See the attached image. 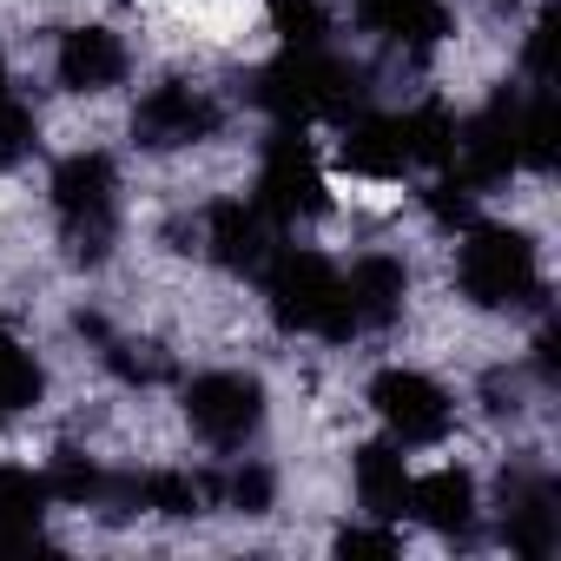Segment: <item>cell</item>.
<instances>
[{
	"instance_id": "obj_1",
	"label": "cell",
	"mask_w": 561,
	"mask_h": 561,
	"mask_svg": "<svg viewBox=\"0 0 561 561\" xmlns=\"http://www.w3.org/2000/svg\"><path fill=\"white\" fill-rule=\"evenodd\" d=\"M257 106L277 113L285 126L351 119L364 106V73L351 60H331L324 47H285V60H271L257 73Z\"/></svg>"
},
{
	"instance_id": "obj_2",
	"label": "cell",
	"mask_w": 561,
	"mask_h": 561,
	"mask_svg": "<svg viewBox=\"0 0 561 561\" xmlns=\"http://www.w3.org/2000/svg\"><path fill=\"white\" fill-rule=\"evenodd\" d=\"M264 298L277 331H318V337H357L351 305H344V277L318 251H277L264 257Z\"/></svg>"
},
{
	"instance_id": "obj_3",
	"label": "cell",
	"mask_w": 561,
	"mask_h": 561,
	"mask_svg": "<svg viewBox=\"0 0 561 561\" xmlns=\"http://www.w3.org/2000/svg\"><path fill=\"white\" fill-rule=\"evenodd\" d=\"M456 285L482 311H522V305L541 298V257H535V244L522 231L476 225L462 238V257H456Z\"/></svg>"
},
{
	"instance_id": "obj_4",
	"label": "cell",
	"mask_w": 561,
	"mask_h": 561,
	"mask_svg": "<svg viewBox=\"0 0 561 561\" xmlns=\"http://www.w3.org/2000/svg\"><path fill=\"white\" fill-rule=\"evenodd\" d=\"M54 211L67 231V251L80 264H100L113 251V225H119V179L106 152H73L54 172Z\"/></svg>"
},
{
	"instance_id": "obj_5",
	"label": "cell",
	"mask_w": 561,
	"mask_h": 561,
	"mask_svg": "<svg viewBox=\"0 0 561 561\" xmlns=\"http://www.w3.org/2000/svg\"><path fill=\"white\" fill-rule=\"evenodd\" d=\"M324 205H331V192H324L311 139L298 126L271 133L264 165H257V211L277 218V225H298V218H324Z\"/></svg>"
},
{
	"instance_id": "obj_6",
	"label": "cell",
	"mask_w": 561,
	"mask_h": 561,
	"mask_svg": "<svg viewBox=\"0 0 561 561\" xmlns=\"http://www.w3.org/2000/svg\"><path fill=\"white\" fill-rule=\"evenodd\" d=\"M185 416H192V430H198L211 449H244V443L264 430V383L244 377V370L192 377V390H185Z\"/></svg>"
},
{
	"instance_id": "obj_7",
	"label": "cell",
	"mask_w": 561,
	"mask_h": 561,
	"mask_svg": "<svg viewBox=\"0 0 561 561\" xmlns=\"http://www.w3.org/2000/svg\"><path fill=\"white\" fill-rule=\"evenodd\" d=\"M370 410L397 443H443L449 436V397L423 370H377L370 377Z\"/></svg>"
},
{
	"instance_id": "obj_8",
	"label": "cell",
	"mask_w": 561,
	"mask_h": 561,
	"mask_svg": "<svg viewBox=\"0 0 561 561\" xmlns=\"http://www.w3.org/2000/svg\"><path fill=\"white\" fill-rule=\"evenodd\" d=\"M218 106L198 93V87H159V93H146L139 100V113H133V139L146 146V152H179V146H198V139H211L218 133Z\"/></svg>"
},
{
	"instance_id": "obj_9",
	"label": "cell",
	"mask_w": 561,
	"mask_h": 561,
	"mask_svg": "<svg viewBox=\"0 0 561 561\" xmlns=\"http://www.w3.org/2000/svg\"><path fill=\"white\" fill-rule=\"evenodd\" d=\"M515 119H522V100H508V93H495L469 126H456V172L469 179V185H495V179H508L515 165H522V152H515Z\"/></svg>"
},
{
	"instance_id": "obj_10",
	"label": "cell",
	"mask_w": 561,
	"mask_h": 561,
	"mask_svg": "<svg viewBox=\"0 0 561 561\" xmlns=\"http://www.w3.org/2000/svg\"><path fill=\"white\" fill-rule=\"evenodd\" d=\"M554 535H561L554 489H548L541 476L502 482V541H508L522 561H541V554H554Z\"/></svg>"
},
{
	"instance_id": "obj_11",
	"label": "cell",
	"mask_w": 561,
	"mask_h": 561,
	"mask_svg": "<svg viewBox=\"0 0 561 561\" xmlns=\"http://www.w3.org/2000/svg\"><path fill=\"white\" fill-rule=\"evenodd\" d=\"M403 298H410V271L397 257H364L351 277H344V305H351V324L357 331H383L403 318Z\"/></svg>"
},
{
	"instance_id": "obj_12",
	"label": "cell",
	"mask_w": 561,
	"mask_h": 561,
	"mask_svg": "<svg viewBox=\"0 0 561 561\" xmlns=\"http://www.w3.org/2000/svg\"><path fill=\"white\" fill-rule=\"evenodd\" d=\"M54 67H60V87L67 93H106V87L126 80V47L106 27H73L60 41V60Z\"/></svg>"
},
{
	"instance_id": "obj_13",
	"label": "cell",
	"mask_w": 561,
	"mask_h": 561,
	"mask_svg": "<svg viewBox=\"0 0 561 561\" xmlns=\"http://www.w3.org/2000/svg\"><path fill=\"white\" fill-rule=\"evenodd\" d=\"M205 251H211L225 271H264V257H271L264 211H257V205H238V198L211 205V211H205Z\"/></svg>"
},
{
	"instance_id": "obj_14",
	"label": "cell",
	"mask_w": 561,
	"mask_h": 561,
	"mask_svg": "<svg viewBox=\"0 0 561 561\" xmlns=\"http://www.w3.org/2000/svg\"><path fill=\"white\" fill-rule=\"evenodd\" d=\"M423 528L436 535H469L476 522V482L462 469H430V476H410V502H403Z\"/></svg>"
},
{
	"instance_id": "obj_15",
	"label": "cell",
	"mask_w": 561,
	"mask_h": 561,
	"mask_svg": "<svg viewBox=\"0 0 561 561\" xmlns=\"http://www.w3.org/2000/svg\"><path fill=\"white\" fill-rule=\"evenodd\" d=\"M357 21H364L370 34L410 47V54H423V47H436V41L449 34L443 0H357Z\"/></svg>"
},
{
	"instance_id": "obj_16",
	"label": "cell",
	"mask_w": 561,
	"mask_h": 561,
	"mask_svg": "<svg viewBox=\"0 0 561 561\" xmlns=\"http://www.w3.org/2000/svg\"><path fill=\"white\" fill-rule=\"evenodd\" d=\"M211 495H218V476H179V469L119 482V502H139V508H152V515H205Z\"/></svg>"
},
{
	"instance_id": "obj_17",
	"label": "cell",
	"mask_w": 561,
	"mask_h": 561,
	"mask_svg": "<svg viewBox=\"0 0 561 561\" xmlns=\"http://www.w3.org/2000/svg\"><path fill=\"white\" fill-rule=\"evenodd\" d=\"M357 495H364V508L370 515H403V502H410V469H403V456L390 449V443H364L357 449Z\"/></svg>"
},
{
	"instance_id": "obj_18",
	"label": "cell",
	"mask_w": 561,
	"mask_h": 561,
	"mask_svg": "<svg viewBox=\"0 0 561 561\" xmlns=\"http://www.w3.org/2000/svg\"><path fill=\"white\" fill-rule=\"evenodd\" d=\"M344 165H351L357 179H397V172L410 165L397 119H351V133H344Z\"/></svg>"
},
{
	"instance_id": "obj_19",
	"label": "cell",
	"mask_w": 561,
	"mask_h": 561,
	"mask_svg": "<svg viewBox=\"0 0 561 561\" xmlns=\"http://www.w3.org/2000/svg\"><path fill=\"white\" fill-rule=\"evenodd\" d=\"M515 152H522V165H535V172L554 165V152H561V113H554V93H548V87H535V100H522Z\"/></svg>"
},
{
	"instance_id": "obj_20",
	"label": "cell",
	"mask_w": 561,
	"mask_h": 561,
	"mask_svg": "<svg viewBox=\"0 0 561 561\" xmlns=\"http://www.w3.org/2000/svg\"><path fill=\"white\" fill-rule=\"evenodd\" d=\"M47 495L80 502V508H100V502H119V482H113L106 469H93L80 449H60L54 469H47Z\"/></svg>"
},
{
	"instance_id": "obj_21",
	"label": "cell",
	"mask_w": 561,
	"mask_h": 561,
	"mask_svg": "<svg viewBox=\"0 0 561 561\" xmlns=\"http://www.w3.org/2000/svg\"><path fill=\"white\" fill-rule=\"evenodd\" d=\"M397 133H403V159H410V165H449V152H456V119H449L443 106L403 113Z\"/></svg>"
},
{
	"instance_id": "obj_22",
	"label": "cell",
	"mask_w": 561,
	"mask_h": 561,
	"mask_svg": "<svg viewBox=\"0 0 561 561\" xmlns=\"http://www.w3.org/2000/svg\"><path fill=\"white\" fill-rule=\"evenodd\" d=\"M41 364H34V351L14 337V331H0V423H8L14 410H27V403H41Z\"/></svg>"
},
{
	"instance_id": "obj_23",
	"label": "cell",
	"mask_w": 561,
	"mask_h": 561,
	"mask_svg": "<svg viewBox=\"0 0 561 561\" xmlns=\"http://www.w3.org/2000/svg\"><path fill=\"white\" fill-rule=\"evenodd\" d=\"M271 27L285 47H324L331 14H324V0H271Z\"/></svg>"
},
{
	"instance_id": "obj_24",
	"label": "cell",
	"mask_w": 561,
	"mask_h": 561,
	"mask_svg": "<svg viewBox=\"0 0 561 561\" xmlns=\"http://www.w3.org/2000/svg\"><path fill=\"white\" fill-rule=\"evenodd\" d=\"M47 502H54L47 495V476H34V469H0V522H41Z\"/></svg>"
},
{
	"instance_id": "obj_25",
	"label": "cell",
	"mask_w": 561,
	"mask_h": 561,
	"mask_svg": "<svg viewBox=\"0 0 561 561\" xmlns=\"http://www.w3.org/2000/svg\"><path fill=\"white\" fill-rule=\"evenodd\" d=\"M27 152H34V113L8 93V100H0V165H14Z\"/></svg>"
},
{
	"instance_id": "obj_26",
	"label": "cell",
	"mask_w": 561,
	"mask_h": 561,
	"mask_svg": "<svg viewBox=\"0 0 561 561\" xmlns=\"http://www.w3.org/2000/svg\"><path fill=\"white\" fill-rule=\"evenodd\" d=\"M430 211L443 218V225H469V211H476V185L456 172V179H436L430 185Z\"/></svg>"
},
{
	"instance_id": "obj_27",
	"label": "cell",
	"mask_w": 561,
	"mask_h": 561,
	"mask_svg": "<svg viewBox=\"0 0 561 561\" xmlns=\"http://www.w3.org/2000/svg\"><path fill=\"white\" fill-rule=\"evenodd\" d=\"M522 67H528V80H535V87H548V80H554V8L528 27V54H522Z\"/></svg>"
},
{
	"instance_id": "obj_28",
	"label": "cell",
	"mask_w": 561,
	"mask_h": 561,
	"mask_svg": "<svg viewBox=\"0 0 561 561\" xmlns=\"http://www.w3.org/2000/svg\"><path fill=\"white\" fill-rule=\"evenodd\" d=\"M218 489H225L244 515H264V508H271V469H257V462H244V469H238L231 482H218Z\"/></svg>"
},
{
	"instance_id": "obj_29",
	"label": "cell",
	"mask_w": 561,
	"mask_h": 561,
	"mask_svg": "<svg viewBox=\"0 0 561 561\" xmlns=\"http://www.w3.org/2000/svg\"><path fill=\"white\" fill-rule=\"evenodd\" d=\"M337 554L344 561H390L397 554V535L390 528H344L337 535Z\"/></svg>"
},
{
	"instance_id": "obj_30",
	"label": "cell",
	"mask_w": 561,
	"mask_h": 561,
	"mask_svg": "<svg viewBox=\"0 0 561 561\" xmlns=\"http://www.w3.org/2000/svg\"><path fill=\"white\" fill-rule=\"evenodd\" d=\"M41 522H0V554H41Z\"/></svg>"
},
{
	"instance_id": "obj_31",
	"label": "cell",
	"mask_w": 561,
	"mask_h": 561,
	"mask_svg": "<svg viewBox=\"0 0 561 561\" xmlns=\"http://www.w3.org/2000/svg\"><path fill=\"white\" fill-rule=\"evenodd\" d=\"M0 100H8V60H0Z\"/></svg>"
}]
</instances>
